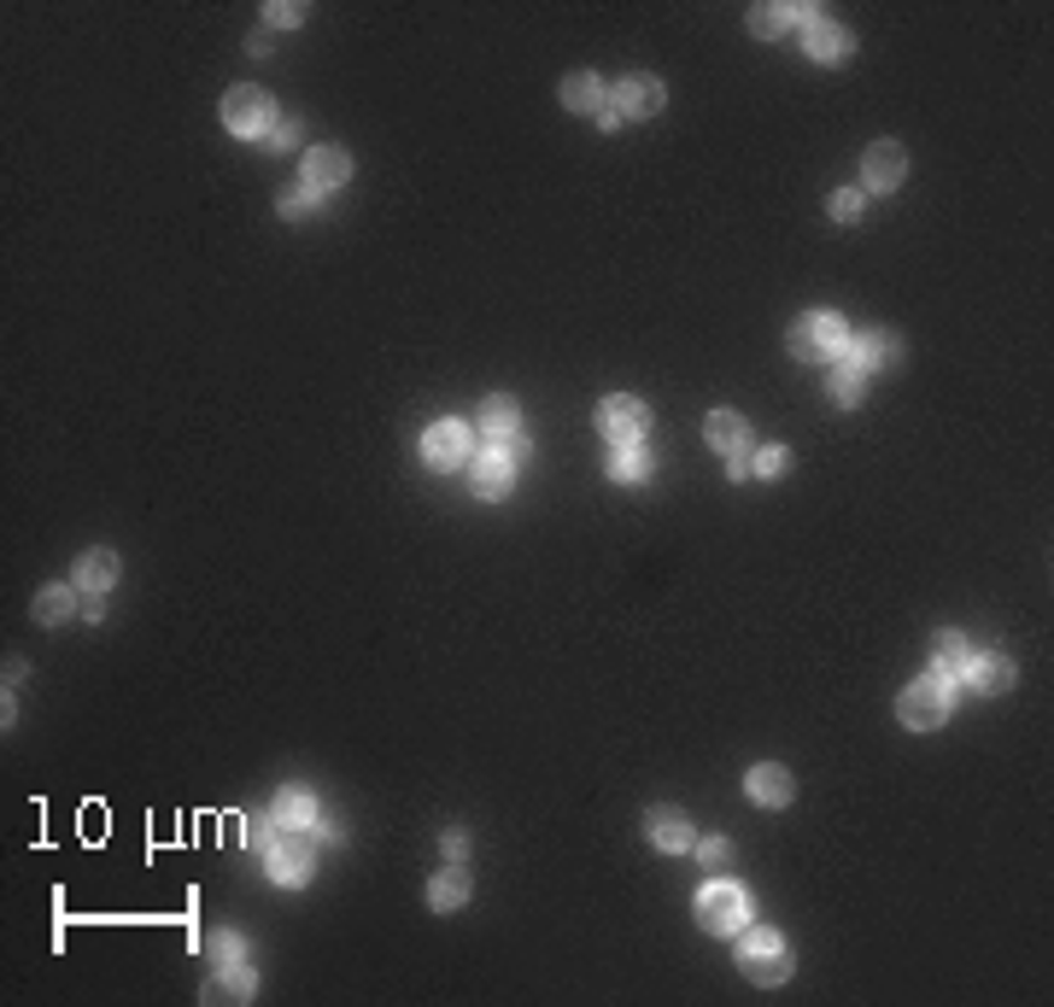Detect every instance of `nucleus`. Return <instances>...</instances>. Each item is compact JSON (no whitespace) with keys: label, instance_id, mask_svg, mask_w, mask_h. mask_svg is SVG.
<instances>
[{"label":"nucleus","instance_id":"nucleus-1","mask_svg":"<svg viewBox=\"0 0 1054 1007\" xmlns=\"http://www.w3.org/2000/svg\"><path fill=\"white\" fill-rule=\"evenodd\" d=\"M738 966L751 972L756 984H779L791 972V949H786V937H779L774 926H751L738 937Z\"/></svg>","mask_w":1054,"mask_h":1007},{"label":"nucleus","instance_id":"nucleus-2","mask_svg":"<svg viewBox=\"0 0 1054 1007\" xmlns=\"http://www.w3.org/2000/svg\"><path fill=\"white\" fill-rule=\"evenodd\" d=\"M844 346H849V329H844L838 311H814V317H803L791 329V352L809 357V364H832Z\"/></svg>","mask_w":1054,"mask_h":1007},{"label":"nucleus","instance_id":"nucleus-3","mask_svg":"<svg viewBox=\"0 0 1054 1007\" xmlns=\"http://www.w3.org/2000/svg\"><path fill=\"white\" fill-rule=\"evenodd\" d=\"M224 129H234V135H270V129H276V106H270V94L252 89V82L229 89L224 94Z\"/></svg>","mask_w":1054,"mask_h":1007},{"label":"nucleus","instance_id":"nucleus-4","mask_svg":"<svg viewBox=\"0 0 1054 1007\" xmlns=\"http://www.w3.org/2000/svg\"><path fill=\"white\" fill-rule=\"evenodd\" d=\"M264 861H270V879L276 884H299L311 873V826H282L276 844L264 849Z\"/></svg>","mask_w":1054,"mask_h":1007},{"label":"nucleus","instance_id":"nucleus-5","mask_svg":"<svg viewBox=\"0 0 1054 1007\" xmlns=\"http://www.w3.org/2000/svg\"><path fill=\"white\" fill-rule=\"evenodd\" d=\"M949 679L943 674H931V679H914V686L903 691V721L908 726H920V732H931V726H943L949 721Z\"/></svg>","mask_w":1054,"mask_h":1007},{"label":"nucleus","instance_id":"nucleus-6","mask_svg":"<svg viewBox=\"0 0 1054 1007\" xmlns=\"http://www.w3.org/2000/svg\"><path fill=\"white\" fill-rule=\"evenodd\" d=\"M744 914H751V902H744L738 884H709L697 896V926H709V931H738Z\"/></svg>","mask_w":1054,"mask_h":1007},{"label":"nucleus","instance_id":"nucleus-7","mask_svg":"<svg viewBox=\"0 0 1054 1007\" xmlns=\"http://www.w3.org/2000/svg\"><path fill=\"white\" fill-rule=\"evenodd\" d=\"M644 422H651V416H644V404L627 399V392H616V399L598 404V428L616 439V446H633V439L644 434Z\"/></svg>","mask_w":1054,"mask_h":1007},{"label":"nucleus","instance_id":"nucleus-8","mask_svg":"<svg viewBox=\"0 0 1054 1007\" xmlns=\"http://www.w3.org/2000/svg\"><path fill=\"white\" fill-rule=\"evenodd\" d=\"M861 176H867V187H873V194H891V187L908 176L903 147H896V141H873V147H867V159H861Z\"/></svg>","mask_w":1054,"mask_h":1007},{"label":"nucleus","instance_id":"nucleus-9","mask_svg":"<svg viewBox=\"0 0 1054 1007\" xmlns=\"http://www.w3.org/2000/svg\"><path fill=\"white\" fill-rule=\"evenodd\" d=\"M422 457H428L434 469H457L469 457V428L463 422H434V428L422 434Z\"/></svg>","mask_w":1054,"mask_h":1007},{"label":"nucleus","instance_id":"nucleus-10","mask_svg":"<svg viewBox=\"0 0 1054 1007\" xmlns=\"http://www.w3.org/2000/svg\"><path fill=\"white\" fill-rule=\"evenodd\" d=\"M709 446H715L721 457H726V464H738V457L744 451H751V422H744V416H733V411H715V416H709Z\"/></svg>","mask_w":1054,"mask_h":1007},{"label":"nucleus","instance_id":"nucleus-11","mask_svg":"<svg viewBox=\"0 0 1054 1007\" xmlns=\"http://www.w3.org/2000/svg\"><path fill=\"white\" fill-rule=\"evenodd\" d=\"M346 176H352V164H346V152H340V147H311V152H305V182H311V194L340 187Z\"/></svg>","mask_w":1054,"mask_h":1007},{"label":"nucleus","instance_id":"nucleus-12","mask_svg":"<svg viewBox=\"0 0 1054 1007\" xmlns=\"http://www.w3.org/2000/svg\"><path fill=\"white\" fill-rule=\"evenodd\" d=\"M644 832H651V844L668 849V856H674V849H691V821L679 809H651V814H644Z\"/></svg>","mask_w":1054,"mask_h":1007},{"label":"nucleus","instance_id":"nucleus-13","mask_svg":"<svg viewBox=\"0 0 1054 1007\" xmlns=\"http://www.w3.org/2000/svg\"><path fill=\"white\" fill-rule=\"evenodd\" d=\"M481 428L499 439V446H509V439L522 434V404L509 399V392H492V399L481 404Z\"/></svg>","mask_w":1054,"mask_h":1007},{"label":"nucleus","instance_id":"nucleus-14","mask_svg":"<svg viewBox=\"0 0 1054 1007\" xmlns=\"http://www.w3.org/2000/svg\"><path fill=\"white\" fill-rule=\"evenodd\" d=\"M616 112H621V117H651V112H662V82H656V77H627L621 89H616Z\"/></svg>","mask_w":1054,"mask_h":1007},{"label":"nucleus","instance_id":"nucleus-15","mask_svg":"<svg viewBox=\"0 0 1054 1007\" xmlns=\"http://www.w3.org/2000/svg\"><path fill=\"white\" fill-rule=\"evenodd\" d=\"M509 481H516V464H509V451H504V446H499V451H486L481 464H474V492H481V499H504Z\"/></svg>","mask_w":1054,"mask_h":1007},{"label":"nucleus","instance_id":"nucleus-16","mask_svg":"<svg viewBox=\"0 0 1054 1007\" xmlns=\"http://www.w3.org/2000/svg\"><path fill=\"white\" fill-rule=\"evenodd\" d=\"M744 791H751L756 802H768V809H779V802H791V774L779 762H761V767H751Z\"/></svg>","mask_w":1054,"mask_h":1007},{"label":"nucleus","instance_id":"nucleus-17","mask_svg":"<svg viewBox=\"0 0 1054 1007\" xmlns=\"http://www.w3.org/2000/svg\"><path fill=\"white\" fill-rule=\"evenodd\" d=\"M961 674H966V686H973V691H990V697L1013 686V668H1008L1001 656H973Z\"/></svg>","mask_w":1054,"mask_h":1007},{"label":"nucleus","instance_id":"nucleus-18","mask_svg":"<svg viewBox=\"0 0 1054 1007\" xmlns=\"http://www.w3.org/2000/svg\"><path fill=\"white\" fill-rule=\"evenodd\" d=\"M563 106H569V112H598V117H604V82L592 77V71L563 77Z\"/></svg>","mask_w":1054,"mask_h":1007},{"label":"nucleus","instance_id":"nucleus-19","mask_svg":"<svg viewBox=\"0 0 1054 1007\" xmlns=\"http://www.w3.org/2000/svg\"><path fill=\"white\" fill-rule=\"evenodd\" d=\"M112 580H117V557L112 551H82L77 557V586L82 592H112Z\"/></svg>","mask_w":1054,"mask_h":1007},{"label":"nucleus","instance_id":"nucleus-20","mask_svg":"<svg viewBox=\"0 0 1054 1007\" xmlns=\"http://www.w3.org/2000/svg\"><path fill=\"white\" fill-rule=\"evenodd\" d=\"M276 821H282V826H317V802H311V791L287 785V791L276 797Z\"/></svg>","mask_w":1054,"mask_h":1007},{"label":"nucleus","instance_id":"nucleus-21","mask_svg":"<svg viewBox=\"0 0 1054 1007\" xmlns=\"http://www.w3.org/2000/svg\"><path fill=\"white\" fill-rule=\"evenodd\" d=\"M844 47H849L844 30L826 24L821 12H814V19H809V54H814V59H844Z\"/></svg>","mask_w":1054,"mask_h":1007},{"label":"nucleus","instance_id":"nucleus-22","mask_svg":"<svg viewBox=\"0 0 1054 1007\" xmlns=\"http://www.w3.org/2000/svg\"><path fill=\"white\" fill-rule=\"evenodd\" d=\"M428 902H434L439 914H446V908H463V902H469V873H457V867H451V873H439V879L428 884Z\"/></svg>","mask_w":1054,"mask_h":1007},{"label":"nucleus","instance_id":"nucleus-23","mask_svg":"<svg viewBox=\"0 0 1054 1007\" xmlns=\"http://www.w3.org/2000/svg\"><path fill=\"white\" fill-rule=\"evenodd\" d=\"M206 996H211V1002H247V996H252V972H247L241 961L224 966V979L206 984Z\"/></svg>","mask_w":1054,"mask_h":1007},{"label":"nucleus","instance_id":"nucleus-24","mask_svg":"<svg viewBox=\"0 0 1054 1007\" xmlns=\"http://www.w3.org/2000/svg\"><path fill=\"white\" fill-rule=\"evenodd\" d=\"M797 19H809V12H797V7H756V12H751V30H756V36H786Z\"/></svg>","mask_w":1054,"mask_h":1007},{"label":"nucleus","instance_id":"nucleus-25","mask_svg":"<svg viewBox=\"0 0 1054 1007\" xmlns=\"http://www.w3.org/2000/svg\"><path fill=\"white\" fill-rule=\"evenodd\" d=\"M931 662H938V674H961L973 656H966V639H961V633H938V644H931Z\"/></svg>","mask_w":1054,"mask_h":1007},{"label":"nucleus","instance_id":"nucleus-26","mask_svg":"<svg viewBox=\"0 0 1054 1007\" xmlns=\"http://www.w3.org/2000/svg\"><path fill=\"white\" fill-rule=\"evenodd\" d=\"M71 592H65V586H47V592H36V621L42 627H59L65 616H71Z\"/></svg>","mask_w":1054,"mask_h":1007},{"label":"nucleus","instance_id":"nucleus-27","mask_svg":"<svg viewBox=\"0 0 1054 1007\" xmlns=\"http://www.w3.org/2000/svg\"><path fill=\"white\" fill-rule=\"evenodd\" d=\"M891 357H896V340H891V334H867L861 346H856V364H861V369H879V364H891Z\"/></svg>","mask_w":1054,"mask_h":1007},{"label":"nucleus","instance_id":"nucleus-28","mask_svg":"<svg viewBox=\"0 0 1054 1007\" xmlns=\"http://www.w3.org/2000/svg\"><path fill=\"white\" fill-rule=\"evenodd\" d=\"M651 469L633 446H616V457H609V481H639V474Z\"/></svg>","mask_w":1054,"mask_h":1007},{"label":"nucleus","instance_id":"nucleus-29","mask_svg":"<svg viewBox=\"0 0 1054 1007\" xmlns=\"http://www.w3.org/2000/svg\"><path fill=\"white\" fill-rule=\"evenodd\" d=\"M832 399H838V404H861V369H838V375H832Z\"/></svg>","mask_w":1054,"mask_h":1007},{"label":"nucleus","instance_id":"nucleus-30","mask_svg":"<svg viewBox=\"0 0 1054 1007\" xmlns=\"http://www.w3.org/2000/svg\"><path fill=\"white\" fill-rule=\"evenodd\" d=\"M211 961L217 966H234V961H241V937H234V931H211Z\"/></svg>","mask_w":1054,"mask_h":1007},{"label":"nucleus","instance_id":"nucleus-31","mask_svg":"<svg viewBox=\"0 0 1054 1007\" xmlns=\"http://www.w3.org/2000/svg\"><path fill=\"white\" fill-rule=\"evenodd\" d=\"M832 217H838V224H856V217H861V194H856V187L832 194Z\"/></svg>","mask_w":1054,"mask_h":1007},{"label":"nucleus","instance_id":"nucleus-32","mask_svg":"<svg viewBox=\"0 0 1054 1007\" xmlns=\"http://www.w3.org/2000/svg\"><path fill=\"white\" fill-rule=\"evenodd\" d=\"M786 457H791L786 446H768V451H761V457H756L751 469H761V474H779V469H786Z\"/></svg>","mask_w":1054,"mask_h":1007},{"label":"nucleus","instance_id":"nucleus-33","mask_svg":"<svg viewBox=\"0 0 1054 1007\" xmlns=\"http://www.w3.org/2000/svg\"><path fill=\"white\" fill-rule=\"evenodd\" d=\"M247 844H252V849H270V844H276V826H270V821H247Z\"/></svg>","mask_w":1054,"mask_h":1007},{"label":"nucleus","instance_id":"nucleus-34","mask_svg":"<svg viewBox=\"0 0 1054 1007\" xmlns=\"http://www.w3.org/2000/svg\"><path fill=\"white\" fill-rule=\"evenodd\" d=\"M311 206H317V194H311V187H305V194H282V211H287V217H305Z\"/></svg>","mask_w":1054,"mask_h":1007},{"label":"nucleus","instance_id":"nucleus-35","mask_svg":"<svg viewBox=\"0 0 1054 1007\" xmlns=\"http://www.w3.org/2000/svg\"><path fill=\"white\" fill-rule=\"evenodd\" d=\"M697 856H703V867H721V861H726V844L709 838V844H697Z\"/></svg>","mask_w":1054,"mask_h":1007},{"label":"nucleus","instance_id":"nucleus-36","mask_svg":"<svg viewBox=\"0 0 1054 1007\" xmlns=\"http://www.w3.org/2000/svg\"><path fill=\"white\" fill-rule=\"evenodd\" d=\"M299 19H305L299 7H270V24H299Z\"/></svg>","mask_w":1054,"mask_h":1007}]
</instances>
